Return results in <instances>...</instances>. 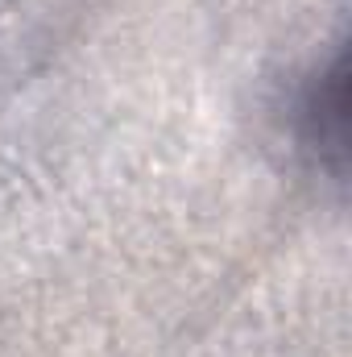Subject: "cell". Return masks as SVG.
I'll list each match as a JSON object with an SVG mask.
<instances>
[{
    "instance_id": "1",
    "label": "cell",
    "mask_w": 352,
    "mask_h": 357,
    "mask_svg": "<svg viewBox=\"0 0 352 357\" xmlns=\"http://www.w3.org/2000/svg\"><path fill=\"white\" fill-rule=\"evenodd\" d=\"M294 133L298 146L332 178L344 175L349 154V54L336 46L328 63H319L294 100Z\"/></svg>"
}]
</instances>
